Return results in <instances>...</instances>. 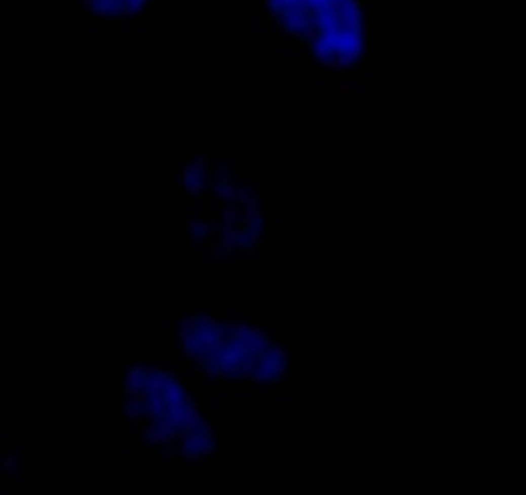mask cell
I'll list each match as a JSON object with an SVG mask.
<instances>
[{
	"instance_id": "cell-1",
	"label": "cell",
	"mask_w": 526,
	"mask_h": 495,
	"mask_svg": "<svg viewBox=\"0 0 526 495\" xmlns=\"http://www.w3.org/2000/svg\"><path fill=\"white\" fill-rule=\"evenodd\" d=\"M126 405L136 429L159 449L180 460H198L211 451V429L198 413L182 380L167 369H131Z\"/></svg>"
},
{
	"instance_id": "cell-2",
	"label": "cell",
	"mask_w": 526,
	"mask_h": 495,
	"mask_svg": "<svg viewBox=\"0 0 526 495\" xmlns=\"http://www.w3.org/2000/svg\"><path fill=\"white\" fill-rule=\"evenodd\" d=\"M262 18L290 44L329 67L359 59L367 41L370 0H254Z\"/></svg>"
},
{
	"instance_id": "cell-3",
	"label": "cell",
	"mask_w": 526,
	"mask_h": 495,
	"mask_svg": "<svg viewBox=\"0 0 526 495\" xmlns=\"http://www.w3.org/2000/svg\"><path fill=\"white\" fill-rule=\"evenodd\" d=\"M182 349L203 372L231 380L270 383L285 369L282 349L241 321L190 318L182 326Z\"/></svg>"
},
{
	"instance_id": "cell-4",
	"label": "cell",
	"mask_w": 526,
	"mask_h": 495,
	"mask_svg": "<svg viewBox=\"0 0 526 495\" xmlns=\"http://www.w3.org/2000/svg\"><path fill=\"white\" fill-rule=\"evenodd\" d=\"M100 18H136L152 11L159 0H80Z\"/></svg>"
}]
</instances>
